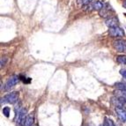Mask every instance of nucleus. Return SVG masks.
<instances>
[{
	"mask_svg": "<svg viewBox=\"0 0 126 126\" xmlns=\"http://www.w3.org/2000/svg\"><path fill=\"white\" fill-rule=\"evenodd\" d=\"M19 100V94L17 92H12L5 96H4L1 99V104H5V103H10V104H14L17 102Z\"/></svg>",
	"mask_w": 126,
	"mask_h": 126,
	"instance_id": "nucleus-1",
	"label": "nucleus"
},
{
	"mask_svg": "<svg viewBox=\"0 0 126 126\" xmlns=\"http://www.w3.org/2000/svg\"><path fill=\"white\" fill-rule=\"evenodd\" d=\"M27 117V110L26 109H22L19 113L16 114L15 116V121L17 124H19V125H25L26 120Z\"/></svg>",
	"mask_w": 126,
	"mask_h": 126,
	"instance_id": "nucleus-2",
	"label": "nucleus"
},
{
	"mask_svg": "<svg viewBox=\"0 0 126 126\" xmlns=\"http://www.w3.org/2000/svg\"><path fill=\"white\" fill-rule=\"evenodd\" d=\"M109 34L112 37H123V36H124V31L123 28L117 26V27H109Z\"/></svg>",
	"mask_w": 126,
	"mask_h": 126,
	"instance_id": "nucleus-3",
	"label": "nucleus"
},
{
	"mask_svg": "<svg viewBox=\"0 0 126 126\" xmlns=\"http://www.w3.org/2000/svg\"><path fill=\"white\" fill-rule=\"evenodd\" d=\"M18 82H19V77L18 76H12L8 79V80L6 81V83L4 84V90L9 91L13 88V86H16Z\"/></svg>",
	"mask_w": 126,
	"mask_h": 126,
	"instance_id": "nucleus-4",
	"label": "nucleus"
},
{
	"mask_svg": "<svg viewBox=\"0 0 126 126\" xmlns=\"http://www.w3.org/2000/svg\"><path fill=\"white\" fill-rule=\"evenodd\" d=\"M113 47L118 52H124L126 51V41L116 40L113 42Z\"/></svg>",
	"mask_w": 126,
	"mask_h": 126,
	"instance_id": "nucleus-5",
	"label": "nucleus"
},
{
	"mask_svg": "<svg viewBox=\"0 0 126 126\" xmlns=\"http://www.w3.org/2000/svg\"><path fill=\"white\" fill-rule=\"evenodd\" d=\"M116 113L117 115L118 118H119L123 123L126 122V110L122 108H116Z\"/></svg>",
	"mask_w": 126,
	"mask_h": 126,
	"instance_id": "nucleus-6",
	"label": "nucleus"
},
{
	"mask_svg": "<svg viewBox=\"0 0 126 126\" xmlns=\"http://www.w3.org/2000/svg\"><path fill=\"white\" fill-rule=\"evenodd\" d=\"M106 25L109 27H114L118 26V19L116 18H109V19L106 20Z\"/></svg>",
	"mask_w": 126,
	"mask_h": 126,
	"instance_id": "nucleus-7",
	"label": "nucleus"
},
{
	"mask_svg": "<svg viewBox=\"0 0 126 126\" xmlns=\"http://www.w3.org/2000/svg\"><path fill=\"white\" fill-rule=\"evenodd\" d=\"M90 7L92 9H94V10L101 11V9L104 7V4H103L101 2H100V1H95V2H94L92 4H91Z\"/></svg>",
	"mask_w": 126,
	"mask_h": 126,
	"instance_id": "nucleus-8",
	"label": "nucleus"
},
{
	"mask_svg": "<svg viewBox=\"0 0 126 126\" xmlns=\"http://www.w3.org/2000/svg\"><path fill=\"white\" fill-rule=\"evenodd\" d=\"M34 115H33V114L28 115L27 117V120H26L25 125L24 126H32L33 124H34Z\"/></svg>",
	"mask_w": 126,
	"mask_h": 126,
	"instance_id": "nucleus-9",
	"label": "nucleus"
},
{
	"mask_svg": "<svg viewBox=\"0 0 126 126\" xmlns=\"http://www.w3.org/2000/svg\"><path fill=\"white\" fill-rule=\"evenodd\" d=\"M115 86L118 90L126 91V83H124V82H117L115 84Z\"/></svg>",
	"mask_w": 126,
	"mask_h": 126,
	"instance_id": "nucleus-10",
	"label": "nucleus"
},
{
	"mask_svg": "<svg viewBox=\"0 0 126 126\" xmlns=\"http://www.w3.org/2000/svg\"><path fill=\"white\" fill-rule=\"evenodd\" d=\"M116 61L121 64L126 65V56H118L116 57Z\"/></svg>",
	"mask_w": 126,
	"mask_h": 126,
	"instance_id": "nucleus-11",
	"label": "nucleus"
},
{
	"mask_svg": "<svg viewBox=\"0 0 126 126\" xmlns=\"http://www.w3.org/2000/svg\"><path fill=\"white\" fill-rule=\"evenodd\" d=\"M116 96L121 97V98H124V99L126 100V91H123V90L116 91Z\"/></svg>",
	"mask_w": 126,
	"mask_h": 126,
	"instance_id": "nucleus-12",
	"label": "nucleus"
},
{
	"mask_svg": "<svg viewBox=\"0 0 126 126\" xmlns=\"http://www.w3.org/2000/svg\"><path fill=\"white\" fill-rule=\"evenodd\" d=\"M103 126H116L115 124L113 123L111 119L109 118H105V121H104V124H103Z\"/></svg>",
	"mask_w": 126,
	"mask_h": 126,
	"instance_id": "nucleus-13",
	"label": "nucleus"
},
{
	"mask_svg": "<svg viewBox=\"0 0 126 126\" xmlns=\"http://www.w3.org/2000/svg\"><path fill=\"white\" fill-rule=\"evenodd\" d=\"M3 114H4V116H6V117H8L9 116V114H10V108L9 107H4V109H3Z\"/></svg>",
	"mask_w": 126,
	"mask_h": 126,
	"instance_id": "nucleus-14",
	"label": "nucleus"
},
{
	"mask_svg": "<svg viewBox=\"0 0 126 126\" xmlns=\"http://www.w3.org/2000/svg\"><path fill=\"white\" fill-rule=\"evenodd\" d=\"M120 74L126 79V69H122L120 71Z\"/></svg>",
	"mask_w": 126,
	"mask_h": 126,
	"instance_id": "nucleus-15",
	"label": "nucleus"
},
{
	"mask_svg": "<svg viewBox=\"0 0 126 126\" xmlns=\"http://www.w3.org/2000/svg\"><path fill=\"white\" fill-rule=\"evenodd\" d=\"M82 1V4H88L89 3H91L93 0H81Z\"/></svg>",
	"mask_w": 126,
	"mask_h": 126,
	"instance_id": "nucleus-16",
	"label": "nucleus"
},
{
	"mask_svg": "<svg viewBox=\"0 0 126 126\" xmlns=\"http://www.w3.org/2000/svg\"><path fill=\"white\" fill-rule=\"evenodd\" d=\"M4 58H1V67H3V65H4V63H5V61H6V59H5V60H4Z\"/></svg>",
	"mask_w": 126,
	"mask_h": 126,
	"instance_id": "nucleus-17",
	"label": "nucleus"
},
{
	"mask_svg": "<svg viewBox=\"0 0 126 126\" xmlns=\"http://www.w3.org/2000/svg\"><path fill=\"white\" fill-rule=\"evenodd\" d=\"M123 5H124V8L126 9V0H124V4H123Z\"/></svg>",
	"mask_w": 126,
	"mask_h": 126,
	"instance_id": "nucleus-18",
	"label": "nucleus"
},
{
	"mask_svg": "<svg viewBox=\"0 0 126 126\" xmlns=\"http://www.w3.org/2000/svg\"><path fill=\"white\" fill-rule=\"evenodd\" d=\"M34 126H38V125H34Z\"/></svg>",
	"mask_w": 126,
	"mask_h": 126,
	"instance_id": "nucleus-19",
	"label": "nucleus"
},
{
	"mask_svg": "<svg viewBox=\"0 0 126 126\" xmlns=\"http://www.w3.org/2000/svg\"><path fill=\"white\" fill-rule=\"evenodd\" d=\"M124 15H125V16H126V13H125V14H124Z\"/></svg>",
	"mask_w": 126,
	"mask_h": 126,
	"instance_id": "nucleus-20",
	"label": "nucleus"
},
{
	"mask_svg": "<svg viewBox=\"0 0 126 126\" xmlns=\"http://www.w3.org/2000/svg\"></svg>",
	"mask_w": 126,
	"mask_h": 126,
	"instance_id": "nucleus-21",
	"label": "nucleus"
}]
</instances>
